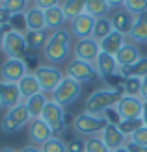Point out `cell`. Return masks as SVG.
Masks as SVG:
<instances>
[{"label":"cell","mask_w":147,"mask_h":152,"mask_svg":"<svg viewBox=\"0 0 147 152\" xmlns=\"http://www.w3.org/2000/svg\"><path fill=\"white\" fill-rule=\"evenodd\" d=\"M17 87H19V91H21L22 100H28L30 96H35V95L43 93V91H41V86H39V82H37V78H35L34 72H26L24 78L17 83Z\"/></svg>","instance_id":"22"},{"label":"cell","mask_w":147,"mask_h":152,"mask_svg":"<svg viewBox=\"0 0 147 152\" xmlns=\"http://www.w3.org/2000/svg\"><path fill=\"white\" fill-rule=\"evenodd\" d=\"M6 30L4 28H0V50H2V47H4V39H6Z\"/></svg>","instance_id":"47"},{"label":"cell","mask_w":147,"mask_h":152,"mask_svg":"<svg viewBox=\"0 0 147 152\" xmlns=\"http://www.w3.org/2000/svg\"><path fill=\"white\" fill-rule=\"evenodd\" d=\"M110 20H112L114 32H119L123 35H129L130 30H132V26H134V22H136V17H134V15H130L129 11H125L121 7V10H117L110 17Z\"/></svg>","instance_id":"19"},{"label":"cell","mask_w":147,"mask_h":152,"mask_svg":"<svg viewBox=\"0 0 147 152\" xmlns=\"http://www.w3.org/2000/svg\"><path fill=\"white\" fill-rule=\"evenodd\" d=\"M86 152H110L106 148L104 141L100 139V135H93V137L86 139Z\"/></svg>","instance_id":"36"},{"label":"cell","mask_w":147,"mask_h":152,"mask_svg":"<svg viewBox=\"0 0 147 152\" xmlns=\"http://www.w3.org/2000/svg\"><path fill=\"white\" fill-rule=\"evenodd\" d=\"M95 72L99 78H110V76L114 74H117V69H119V65L117 61H115V56H110V54H104V52H100L99 58L95 59Z\"/></svg>","instance_id":"17"},{"label":"cell","mask_w":147,"mask_h":152,"mask_svg":"<svg viewBox=\"0 0 147 152\" xmlns=\"http://www.w3.org/2000/svg\"><path fill=\"white\" fill-rule=\"evenodd\" d=\"M50 100V98H47V95L45 93H39V95H35V96H30L28 100H24L22 104L26 106V110H28V115L30 119H41V113L45 110V106H47V102Z\"/></svg>","instance_id":"23"},{"label":"cell","mask_w":147,"mask_h":152,"mask_svg":"<svg viewBox=\"0 0 147 152\" xmlns=\"http://www.w3.org/2000/svg\"><path fill=\"white\" fill-rule=\"evenodd\" d=\"M19 152H41V147H35V145H32V143H30V145L22 147Z\"/></svg>","instance_id":"45"},{"label":"cell","mask_w":147,"mask_h":152,"mask_svg":"<svg viewBox=\"0 0 147 152\" xmlns=\"http://www.w3.org/2000/svg\"><path fill=\"white\" fill-rule=\"evenodd\" d=\"M112 32H114L112 20L108 19V17H103V19H97L95 20V26H93V34H91V37H93L97 43H100V41H104Z\"/></svg>","instance_id":"28"},{"label":"cell","mask_w":147,"mask_h":152,"mask_svg":"<svg viewBox=\"0 0 147 152\" xmlns=\"http://www.w3.org/2000/svg\"><path fill=\"white\" fill-rule=\"evenodd\" d=\"M28 72V67L22 59H11L6 58V61L0 67V80L7 83H19L24 74Z\"/></svg>","instance_id":"10"},{"label":"cell","mask_w":147,"mask_h":152,"mask_svg":"<svg viewBox=\"0 0 147 152\" xmlns=\"http://www.w3.org/2000/svg\"><path fill=\"white\" fill-rule=\"evenodd\" d=\"M22 102L24 100H22V96H21V91L17 87V83H7V82L0 80V106L11 110L15 106L22 104Z\"/></svg>","instance_id":"16"},{"label":"cell","mask_w":147,"mask_h":152,"mask_svg":"<svg viewBox=\"0 0 147 152\" xmlns=\"http://www.w3.org/2000/svg\"><path fill=\"white\" fill-rule=\"evenodd\" d=\"M140 98L143 102H147V76L142 80V95H140Z\"/></svg>","instance_id":"44"},{"label":"cell","mask_w":147,"mask_h":152,"mask_svg":"<svg viewBox=\"0 0 147 152\" xmlns=\"http://www.w3.org/2000/svg\"><path fill=\"white\" fill-rule=\"evenodd\" d=\"M110 11V4L106 0H88L86 2V13H89L93 19H103Z\"/></svg>","instance_id":"30"},{"label":"cell","mask_w":147,"mask_h":152,"mask_svg":"<svg viewBox=\"0 0 147 152\" xmlns=\"http://www.w3.org/2000/svg\"><path fill=\"white\" fill-rule=\"evenodd\" d=\"M125 35L119 34V32H112L110 35L106 37L104 41H100V52H104V54H110V56H115L117 52L121 50V47L125 45Z\"/></svg>","instance_id":"24"},{"label":"cell","mask_w":147,"mask_h":152,"mask_svg":"<svg viewBox=\"0 0 147 152\" xmlns=\"http://www.w3.org/2000/svg\"><path fill=\"white\" fill-rule=\"evenodd\" d=\"M123 87H115V86H108V87H100L95 89L93 93L88 96L86 100V110L91 115H103L106 110L115 108L117 102L123 98Z\"/></svg>","instance_id":"2"},{"label":"cell","mask_w":147,"mask_h":152,"mask_svg":"<svg viewBox=\"0 0 147 152\" xmlns=\"http://www.w3.org/2000/svg\"><path fill=\"white\" fill-rule=\"evenodd\" d=\"M67 152H86V139L82 137H71L65 141Z\"/></svg>","instance_id":"37"},{"label":"cell","mask_w":147,"mask_h":152,"mask_svg":"<svg viewBox=\"0 0 147 152\" xmlns=\"http://www.w3.org/2000/svg\"><path fill=\"white\" fill-rule=\"evenodd\" d=\"M142 121H143V126H147V102H143V110H142Z\"/></svg>","instance_id":"46"},{"label":"cell","mask_w":147,"mask_h":152,"mask_svg":"<svg viewBox=\"0 0 147 152\" xmlns=\"http://www.w3.org/2000/svg\"><path fill=\"white\" fill-rule=\"evenodd\" d=\"M123 10L129 11L130 15H134V17H138L142 13H147V0H125L123 2Z\"/></svg>","instance_id":"31"},{"label":"cell","mask_w":147,"mask_h":152,"mask_svg":"<svg viewBox=\"0 0 147 152\" xmlns=\"http://www.w3.org/2000/svg\"><path fill=\"white\" fill-rule=\"evenodd\" d=\"M41 152H67L65 141L61 139V137H52L50 141H47L41 147Z\"/></svg>","instance_id":"35"},{"label":"cell","mask_w":147,"mask_h":152,"mask_svg":"<svg viewBox=\"0 0 147 152\" xmlns=\"http://www.w3.org/2000/svg\"><path fill=\"white\" fill-rule=\"evenodd\" d=\"M7 11H11L13 15H24L26 10L30 7V2L26 0H4V2H0Z\"/></svg>","instance_id":"32"},{"label":"cell","mask_w":147,"mask_h":152,"mask_svg":"<svg viewBox=\"0 0 147 152\" xmlns=\"http://www.w3.org/2000/svg\"><path fill=\"white\" fill-rule=\"evenodd\" d=\"M11 19H13V13H11V11H7L6 7L0 4V28H2V26H7V24H11Z\"/></svg>","instance_id":"41"},{"label":"cell","mask_w":147,"mask_h":152,"mask_svg":"<svg viewBox=\"0 0 147 152\" xmlns=\"http://www.w3.org/2000/svg\"><path fill=\"white\" fill-rule=\"evenodd\" d=\"M30 115H28V110L24 104H19L15 106V108L7 110L6 115L2 117V123H0V128H2V132L6 134H15L22 130L26 124H30Z\"/></svg>","instance_id":"5"},{"label":"cell","mask_w":147,"mask_h":152,"mask_svg":"<svg viewBox=\"0 0 147 152\" xmlns=\"http://www.w3.org/2000/svg\"><path fill=\"white\" fill-rule=\"evenodd\" d=\"M71 50H73L71 30L60 28V30H56V32H52L49 35V41L43 48V56L49 61V65H56V63L67 61Z\"/></svg>","instance_id":"1"},{"label":"cell","mask_w":147,"mask_h":152,"mask_svg":"<svg viewBox=\"0 0 147 152\" xmlns=\"http://www.w3.org/2000/svg\"><path fill=\"white\" fill-rule=\"evenodd\" d=\"M127 37L134 45L147 43V13H142V15L136 17V22H134V26H132V30H130V34Z\"/></svg>","instance_id":"25"},{"label":"cell","mask_w":147,"mask_h":152,"mask_svg":"<svg viewBox=\"0 0 147 152\" xmlns=\"http://www.w3.org/2000/svg\"><path fill=\"white\" fill-rule=\"evenodd\" d=\"M125 148H127L129 152H147V147H142V145H134V143H130V141H127Z\"/></svg>","instance_id":"43"},{"label":"cell","mask_w":147,"mask_h":152,"mask_svg":"<svg viewBox=\"0 0 147 152\" xmlns=\"http://www.w3.org/2000/svg\"><path fill=\"white\" fill-rule=\"evenodd\" d=\"M75 58L80 59V61H86V63H95V59L99 58L100 54V45L93 39V37H89V39H80L75 43Z\"/></svg>","instance_id":"11"},{"label":"cell","mask_w":147,"mask_h":152,"mask_svg":"<svg viewBox=\"0 0 147 152\" xmlns=\"http://www.w3.org/2000/svg\"><path fill=\"white\" fill-rule=\"evenodd\" d=\"M95 20L89 13H82L80 17H76L71 22V35L75 37L76 41L80 39H89L91 34H93V26H95Z\"/></svg>","instance_id":"15"},{"label":"cell","mask_w":147,"mask_h":152,"mask_svg":"<svg viewBox=\"0 0 147 152\" xmlns=\"http://www.w3.org/2000/svg\"><path fill=\"white\" fill-rule=\"evenodd\" d=\"M49 35L47 32H26L24 34V39H26V45L30 50H39V48H45V45L49 41Z\"/></svg>","instance_id":"29"},{"label":"cell","mask_w":147,"mask_h":152,"mask_svg":"<svg viewBox=\"0 0 147 152\" xmlns=\"http://www.w3.org/2000/svg\"><path fill=\"white\" fill-rule=\"evenodd\" d=\"M0 152H19V150H15L13 147H4V148H0Z\"/></svg>","instance_id":"48"},{"label":"cell","mask_w":147,"mask_h":152,"mask_svg":"<svg viewBox=\"0 0 147 152\" xmlns=\"http://www.w3.org/2000/svg\"><path fill=\"white\" fill-rule=\"evenodd\" d=\"M35 7H39L41 11H47L50 10V7L54 6H61V2H58V0H35V2H32Z\"/></svg>","instance_id":"40"},{"label":"cell","mask_w":147,"mask_h":152,"mask_svg":"<svg viewBox=\"0 0 147 152\" xmlns=\"http://www.w3.org/2000/svg\"><path fill=\"white\" fill-rule=\"evenodd\" d=\"M2 52L6 54V58H11V59H24V56L30 52L28 45H26V39H24V34H22V32H17V30H11L10 34H6Z\"/></svg>","instance_id":"7"},{"label":"cell","mask_w":147,"mask_h":152,"mask_svg":"<svg viewBox=\"0 0 147 152\" xmlns=\"http://www.w3.org/2000/svg\"><path fill=\"white\" fill-rule=\"evenodd\" d=\"M103 117H104V121H106L108 124H115V126H117L121 121H123V119H121V115L117 113V110H115V108L106 110V111L103 113Z\"/></svg>","instance_id":"39"},{"label":"cell","mask_w":147,"mask_h":152,"mask_svg":"<svg viewBox=\"0 0 147 152\" xmlns=\"http://www.w3.org/2000/svg\"><path fill=\"white\" fill-rule=\"evenodd\" d=\"M130 143H134V145H142V147H147V126L140 128L138 132H134L132 135L129 137Z\"/></svg>","instance_id":"38"},{"label":"cell","mask_w":147,"mask_h":152,"mask_svg":"<svg viewBox=\"0 0 147 152\" xmlns=\"http://www.w3.org/2000/svg\"><path fill=\"white\" fill-rule=\"evenodd\" d=\"M28 137H30L32 145L43 147L47 141H50L54 137V134L43 119H34V121H30V124H28Z\"/></svg>","instance_id":"13"},{"label":"cell","mask_w":147,"mask_h":152,"mask_svg":"<svg viewBox=\"0 0 147 152\" xmlns=\"http://www.w3.org/2000/svg\"><path fill=\"white\" fill-rule=\"evenodd\" d=\"M24 26H26V32H45L47 30L45 11H41L35 6H30L24 13Z\"/></svg>","instance_id":"18"},{"label":"cell","mask_w":147,"mask_h":152,"mask_svg":"<svg viewBox=\"0 0 147 152\" xmlns=\"http://www.w3.org/2000/svg\"><path fill=\"white\" fill-rule=\"evenodd\" d=\"M114 152H129V150H127L125 147H123V148H119V150H114Z\"/></svg>","instance_id":"49"},{"label":"cell","mask_w":147,"mask_h":152,"mask_svg":"<svg viewBox=\"0 0 147 152\" xmlns=\"http://www.w3.org/2000/svg\"><path fill=\"white\" fill-rule=\"evenodd\" d=\"M117 76L123 80H130V78H145L147 76V56H142L134 65L129 67H119L117 69Z\"/></svg>","instance_id":"20"},{"label":"cell","mask_w":147,"mask_h":152,"mask_svg":"<svg viewBox=\"0 0 147 152\" xmlns=\"http://www.w3.org/2000/svg\"><path fill=\"white\" fill-rule=\"evenodd\" d=\"M34 74H35V78H37V82H39V86H41V91H43L45 95H47V93L52 95L54 89L60 86V82L65 78L64 72H61L58 67L49 65V63L39 65V67L34 71Z\"/></svg>","instance_id":"6"},{"label":"cell","mask_w":147,"mask_h":152,"mask_svg":"<svg viewBox=\"0 0 147 152\" xmlns=\"http://www.w3.org/2000/svg\"><path fill=\"white\" fill-rule=\"evenodd\" d=\"M61 11H64L67 20L73 22L76 17L86 13V2H82V0H67V2H61Z\"/></svg>","instance_id":"27"},{"label":"cell","mask_w":147,"mask_h":152,"mask_svg":"<svg viewBox=\"0 0 147 152\" xmlns=\"http://www.w3.org/2000/svg\"><path fill=\"white\" fill-rule=\"evenodd\" d=\"M41 119L47 123V126L52 130V134H61L67 128V123H65V110L61 108L60 104H56L54 100H49L45 110L41 113Z\"/></svg>","instance_id":"8"},{"label":"cell","mask_w":147,"mask_h":152,"mask_svg":"<svg viewBox=\"0 0 147 152\" xmlns=\"http://www.w3.org/2000/svg\"><path fill=\"white\" fill-rule=\"evenodd\" d=\"M123 93H125L127 96H140V95H142V78H130V80H125Z\"/></svg>","instance_id":"34"},{"label":"cell","mask_w":147,"mask_h":152,"mask_svg":"<svg viewBox=\"0 0 147 152\" xmlns=\"http://www.w3.org/2000/svg\"><path fill=\"white\" fill-rule=\"evenodd\" d=\"M0 108H2V106H0Z\"/></svg>","instance_id":"50"},{"label":"cell","mask_w":147,"mask_h":152,"mask_svg":"<svg viewBox=\"0 0 147 152\" xmlns=\"http://www.w3.org/2000/svg\"><path fill=\"white\" fill-rule=\"evenodd\" d=\"M100 139L104 141L106 148L110 150V152L123 148V147L127 145V141H129V137H127V135L123 134L115 124H106L104 130L100 132Z\"/></svg>","instance_id":"14"},{"label":"cell","mask_w":147,"mask_h":152,"mask_svg":"<svg viewBox=\"0 0 147 152\" xmlns=\"http://www.w3.org/2000/svg\"><path fill=\"white\" fill-rule=\"evenodd\" d=\"M117 113L121 115L123 121L127 119H142V110H143V100L140 96H127L123 95V98L115 106Z\"/></svg>","instance_id":"12"},{"label":"cell","mask_w":147,"mask_h":152,"mask_svg":"<svg viewBox=\"0 0 147 152\" xmlns=\"http://www.w3.org/2000/svg\"><path fill=\"white\" fill-rule=\"evenodd\" d=\"M22 61L26 63V67H35V69L39 67V65H37V56H35V52H34V50H30L28 54L24 56V59H22Z\"/></svg>","instance_id":"42"},{"label":"cell","mask_w":147,"mask_h":152,"mask_svg":"<svg viewBox=\"0 0 147 152\" xmlns=\"http://www.w3.org/2000/svg\"><path fill=\"white\" fill-rule=\"evenodd\" d=\"M65 76L75 80V82H78V83H84V82L95 80L97 72H95V67L91 63H86V61H80V59L73 58L65 67Z\"/></svg>","instance_id":"9"},{"label":"cell","mask_w":147,"mask_h":152,"mask_svg":"<svg viewBox=\"0 0 147 152\" xmlns=\"http://www.w3.org/2000/svg\"><path fill=\"white\" fill-rule=\"evenodd\" d=\"M82 93V83L75 82L71 78H65L60 82V86L54 89V93L50 95V100H54L56 104H60L61 108H67V106H71L76 98L80 96Z\"/></svg>","instance_id":"4"},{"label":"cell","mask_w":147,"mask_h":152,"mask_svg":"<svg viewBox=\"0 0 147 152\" xmlns=\"http://www.w3.org/2000/svg\"><path fill=\"white\" fill-rule=\"evenodd\" d=\"M108 123L104 121L103 115H91L88 111H82L78 115H75L73 121V128L78 135H84V137H93V135H100V132L104 130V126Z\"/></svg>","instance_id":"3"},{"label":"cell","mask_w":147,"mask_h":152,"mask_svg":"<svg viewBox=\"0 0 147 152\" xmlns=\"http://www.w3.org/2000/svg\"><path fill=\"white\" fill-rule=\"evenodd\" d=\"M65 20L67 19H65L64 11H61V6H54V7H50V10L45 11V22H47V28L52 30V32L64 28Z\"/></svg>","instance_id":"26"},{"label":"cell","mask_w":147,"mask_h":152,"mask_svg":"<svg viewBox=\"0 0 147 152\" xmlns=\"http://www.w3.org/2000/svg\"><path fill=\"white\" fill-rule=\"evenodd\" d=\"M117 128L127 135V137H130L134 132H138L140 128H143V121L142 119H127V121H121V123L117 124Z\"/></svg>","instance_id":"33"},{"label":"cell","mask_w":147,"mask_h":152,"mask_svg":"<svg viewBox=\"0 0 147 152\" xmlns=\"http://www.w3.org/2000/svg\"><path fill=\"white\" fill-rule=\"evenodd\" d=\"M140 58H142L140 48L134 43H125L121 47V50L115 54V61H117L119 67H129V65H134Z\"/></svg>","instance_id":"21"}]
</instances>
